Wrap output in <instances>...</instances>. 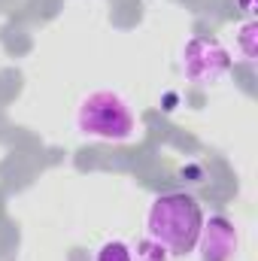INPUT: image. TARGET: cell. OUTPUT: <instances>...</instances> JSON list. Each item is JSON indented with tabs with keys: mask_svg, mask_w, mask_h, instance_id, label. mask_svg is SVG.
<instances>
[{
	"mask_svg": "<svg viewBox=\"0 0 258 261\" xmlns=\"http://www.w3.org/2000/svg\"><path fill=\"white\" fill-rule=\"evenodd\" d=\"M76 130L100 143H128L137 134V116L116 91H91L76 107Z\"/></svg>",
	"mask_w": 258,
	"mask_h": 261,
	"instance_id": "7a4b0ae2",
	"label": "cell"
},
{
	"mask_svg": "<svg viewBox=\"0 0 258 261\" xmlns=\"http://www.w3.org/2000/svg\"><path fill=\"white\" fill-rule=\"evenodd\" d=\"M179 70H183L186 82H192L197 88H207V85H216V82H222L228 76L231 55H228V49L216 37L194 34V37L186 40V46H183Z\"/></svg>",
	"mask_w": 258,
	"mask_h": 261,
	"instance_id": "3957f363",
	"label": "cell"
},
{
	"mask_svg": "<svg viewBox=\"0 0 258 261\" xmlns=\"http://www.w3.org/2000/svg\"><path fill=\"white\" fill-rule=\"evenodd\" d=\"M203 210L192 192H161L149 203L146 213V237L158 240L170 255H189L194 252L197 234H200Z\"/></svg>",
	"mask_w": 258,
	"mask_h": 261,
	"instance_id": "6da1fadb",
	"label": "cell"
},
{
	"mask_svg": "<svg viewBox=\"0 0 258 261\" xmlns=\"http://www.w3.org/2000/svg\"><path fill=\"white\" fill-rule=\"evenodd\" d=\"M173 255L158 243V240H152V237H143L140 243H137V249H134V261H170Z\"/></svg>",
	"mask_w": 258,
	"mask_h": 261,
	"instance_id": "52a82bcc",
	"label": "cell"
},
{
	"mask_svg": "<svg viewBox=\"0 0 258 261\" xmlns=\"http://www.w3.org/2000/svg\"><path fill=\"white\" fill-rule=\"evenodd\" d=\"M237 49H240V55H243L246 64H255L258 61V21L255 18H249V21L240 24V31H237Z\"/></svg>",
	"mask_w": 258,
	"mask_h": 261,
	"instance_id": "5b68a950",
	"label": "cell"
},
{
	"mask_svg": "<svg viewBox=\"0 0 258 261\" xmlns=\"http://www.w3.org/2000/svg\"><path fill=\"white\" fill-rule=\"evenodd\" d=\"M94 261H134V249L125 240H107L94 252Z\"/></svg>",
	"mask_w": 258,
	"mask_h": 261,
	"instance_id": "8992f818",
	"label": "cell"
},
{
	"mask_svg": "<svg viewBox=\"0 0 258 261\" xmlns=\"http://www.w3.org/2000/svg\"><path fill=\"white\" fill-rule=\"evenodd\" d=\"M164 110H167V113H173V110H176V94H173V91H167V94H164Z\"/></svg>",
	"mask_w": 258,
	"mask_h": 261,
	"instance_id": "9c48e42d",
	"label": "cell"
},
{
	"mask_svg": "<svg viewBox=\"0 0 258 261\" xmlns=\"http://www.w3.org/2000/svg\"><path fill=\"white\" fill-rule=\"evenodd\" d=\"M237 6H240V12H246V15L252 18V12H255V0H237Z\"/></svg>",
	"mask_w": 258,
	"mask_h": 261,
	"instance_id": "ba28073f",
	"label": "cell"
},
{
	"mask_svg": "<svg viewBox=\"0 0 258 261\" xmlns=\"http://www.w3.org/2000/svg\"><path fill=\"white\" fill-rule=\"evenodd\" d=\"M200 261H234L237 255V228L225 213H213L200 222V234L194 243Z\"/></svg>",
	"mask_w": 258,
	"mask_h": 261,
	"instance_id": "277c9868",
	"label": "cell"
}]
</instances>
